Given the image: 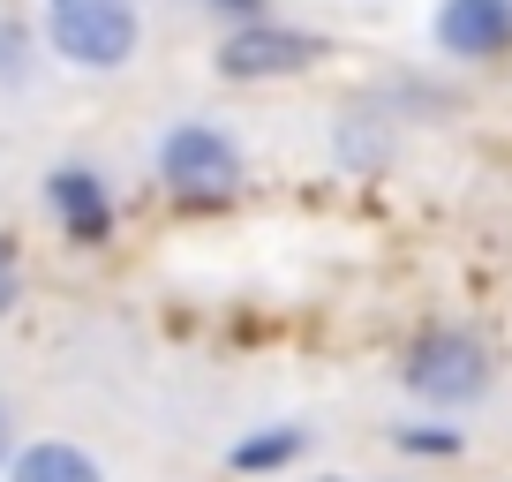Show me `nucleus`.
Instances as JSON below:
<instances>
[{"instance_id": "20e7f679", "label": "nucleus", "mask_w": 512, "mask_h": 482, "mask_svg": "<svg viewBox=\"0 0 512 482\" xmlns=\"http://www.w3.org/2000/svg\"><path fill=\"white\" fill-rule=\"evenodd\" d=\"M324 53H332V46H324L317 31L279 23V16H256V23H234V31L219 38L211 68H219L226 83H287V76H309Z\"/></svg>"}, {"instance_id": "f8f14e48", "label": "nucleus", "mask_w": 512, "mask_h": 482, "mask_svg": "<svg viewBox=\"0 0 512 482\" xmlns=\"http://www.w3.org/2000/svg\"><path fill=\"white\" fill-rule=\"evenodd\" d=\"M211 16H226V31L234 23H256V16H272V0H204Z\"/></svg>"}, {"instance_id": "39448f33", "label": "nucleus", "mask_w": 512, "mask_h": 482, "mask_svg": "<svg viewBox=\"0 0 512 482\" xmlns=\"http://www.w3.org/2000/svg\"><path fill=\"white\" fill-rule=\"evenodd\" d=\"M430 46L460 68H497L512 61V0H437Z\"/></svg>"}, {"instance_id": "423d86ee", "label": "nucleus", "mask_w": 512, "mask_h": 482, "mask_svg": "<svg viewBox=\"0 0 512 482\" xmlns=\"http://www.w3.org/2000/svg\"><path fill=\"white\" fill-rule=\"evenodd\" d=\"M46 219L61 226L76 249H106L113 241V189L98 166H53L46 174Z\"/></svg>"}, {"instance_id": "1a4fd4ad", "label": "nucleus", "mask_w": 512, "mask_h": 482, "mask_svg": "<svg viewBox=\"0 0 512 482\" xmlns=\"http://www.w3.org/2000/svg\"><path fill=\"white\" fill-rule=\"evenodd\" d=\"M392 445L415 452V460H460L467 437L452 430V422H400V430H392Z\"/></svg>"}, {"instance_id": "4468645a", "label": "nucleus", "mask_w": 512, "mask_h": 482, "mask_svg": "<svg viewBox=\"0 0 512 482\" xmlns=\"http://www.w3.org/2000/svg\"><path fill=\"white\" fill-rule=\"evenodd\" d=\"M309 482H354V475H309Z\"/></svg>"}, {"instance_id": "0eeeda50", "label": "nucleus", "mask_w": 512, "mask_h": 482, "mask_svg": "<svg viewBox=\"0 0 512 482\" xmlns=\"http://www.w3.org/2000/svg\"><path fill=\"white\" fill-rule=\"evenodd\" d=\"M0 482H113V475H106V460H98L91 445H76V437H31V445L8 452Z\"/></svg>"}, {"instance_id": "9d476101", "label": "nucleus", "mask_w": 512, "mask_h": 482, "mask_svg": "<svg viewBox=\"0 0 512 482\" xmlns=\"http://www.w3.org/2000/svg\"><path fill=\"white\" fill-rule=\"evenodd\" d=\"M23 76H31V38L16 16H0V83H23Z\"/></svg>"}, {"instance_id": "f257e3e1", "label": "nucleus", "mask_w": 512, "mask_h": 482, "mask_svg": "<svg viewBox=\"0 0 512 482\" xmlns=\"http://www.w3.org/2000/svg\"><path fill=\"white\" fill-rule=\"evenodd\" d=\"M400 385H407V400L430 407V415H460V407H475L482 392L497 385V347L482 332H467V324H430V332L407 347Z\"/></svg>"}, {"instance_id": "9b49d317", "label": "nucleus", "mask_w": 512, "mask_h": 482, "mask_svg": "<svg viewBox=\"0 0 512 482\" xmlns=\"http://www.w3.org/2000/svg\"><path fill=\"white\" fill-rule=\"evenodd\" d=\"M23 302V257H16V241L0 234V317Z\"/></svg>"}, {"instance_id": "6e6552de", "label": "nucleus", "mask_w": 512, "mask_h": 482, "mask_svg": "<svg viewBox=\"0 0 512 482\" xmlns=\"http://www.w3.org/2000/svg\"><path fill=\"white\" fill-rule=\"evenodd\" d=\"M309 445H317V430L309 422H264V430H249V437H234L226 445V467L234 475H287V467H302L309 460Z\"/></svg>"}, {"instance_id": "7ed1b4c3", "label": "nucleus", "mask_w": 512, "mask_h": 482, "mask_svg": "<svg viewBox=\"0 0 512 482\" xmlns=\"http://www.w3.org/2000/svg\"><path fill=\"white\" fill-rule=\"evenodd\" d=\"M151 166H159V181L174 196H189V204H219V196H234L241 174H249L234 129H219V121H204V113L174 121V129L159 136V151H151Z\"/></svg>"}, {"instance_id": "ddd939ff", "label": "nucleus", "mask_w": 512, "mask_h": 482, "mask_svg": "<svg viewBox=\"0 0 512 482\" xmlns=\"http://www.w3.org/2000/svg\"><path fill=\"white\" fill-rule=\"evenodd\" d=\"M8 452H16V407L0 400V467H8Z\"/></svg>"}, {"instance_id": "f03ea898", "label": "nucleus", "mask_w": 512, "mask_h": 482, "mask_svg": "<svg viewBox=\"0 0 512 482\" xmlns=\"http://www.w3.org/2000/svg\"><path fill=\"white\" fill-rule=\"evenodd\" d=\"M38 38L53 61L83 68V76H113L144 53V8L136 0H46Z\"/></svg>"}]
</instances>
